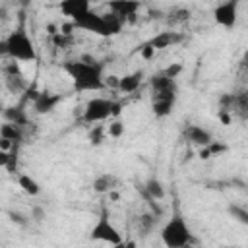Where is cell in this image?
Wrapping results in <instances>:
<instances>
[{
	"mask_svg": "<svg viewBox=\"0 0 248 248\" xmlns=\"http://www.w3.org/2000/svg\"><path fill=\"white\" fill-rule=\"evenodd\" d=\"M182 138H184L188 143L196 145V147H203V145H209V143L213 141L211 132H209L207 128L200 126V124H186V126L182 128Z\"/></svg>",
	"mask_w": 248,
	"mask_h": 248,
	"instance_id": "30bf717a",
	"label": "cell"
},
{
	"mask_svg": "<svg viewBox=\"0 0 248 248\" xmlns=\"http://www.w3.org/2000/svg\"><path fill=\"white\" fill-rule=\"evenodd\" d=\"M0 138H6V140H12L14 143H17V141H21V138H23V132H21V126H17V124H14V122H4L2 126H0Z\"/></svg>",
	"mask_w": 248,
	"mask_h": 248,
	"instance_id": "ac0fdd59",
	"label": "cell"
},
{
	"mask_svg": "<svg viewBox=\"0 0 248 248\" xmlns=\"http://www.w3.org/2000/svg\"><path fill=\"white\" fill-rule=\"evenodd\" d=\"M107 6H108V12H112L126 23L128 19H134L138 16L141 2L140 0H108Z\"/></svg>",
	"mask_w": 248,
	"mask_h": 248,
	"instance_id": "9c48e42d",
	"label": "cell"
},
{
	"mask_svg": "<svg viewBox=\"0 0 248 248\" xmlns=\"http://www.w3.org/2000/svg\"><path fill=\"white\" fill-rule=\"evenodd\" d=\"M2 50L10 60L16 62H35L37 60V48L27 35L25 29H14L10 35L4 37L2 41Z\"/></svg>",
	"mask_w": 248,
	"mask_h": 248,
	"instance_id": "277c9868",
	"label": "cell"
},
{
	"mask_svg": "<svg viewBox=\"0 0 248 248\" xmlns=\"http://www.w3.org/2000/svg\"><path fill=\"white\" fill-rule=\"evenodd\" d=\"M155 223H157V215H155V213L140 215V219H138V231H140L141 234H149V232L153 231Z\"/></svg>",
	"mask_w": 248,
	"mask_h": 248,
	"instance_id": "d6986e66",
	"label": "cell"
},
{
	"mask_svg": "<svg viewBox=\"0 0 248 248\" xmlns=\"http://www.w3.org/2000/svg\"><path fill=\"white\" fill-rule=\"evenodd\" d=\"M229 213L242 225H248V209L240 205H229Z\"/></svg>",
	"mask_w": 248,
	"mask_h": 248,
	"instance_id": "603a6c76",
	"label": "cell"
},
{
	"mask_svg": "<svg viewBox=\"0 0 248 248\" xmlns=\"http://www.w3.org/2000/svg\"><path fill=\"white\" fill-rule=\"evenodd\" d=\"M70 23L78 31H87V33H93V35H99V37H112V35L120 33V29L124 25V21L118 16H114L112 12L99 14V12H93V10H89L87 14H83L81 17H78Z\"/></svg>",
	"mask_w": 248,
	"mask_h": 248,
	"instance_id": "3957f363",
	"label": "cell"
},
{
	"mask_svg": "<svg viewBox=\"0 0 248 248\" xmlns=\"http://www.w3.org/2000/svg\"><path fill=\"white\" fill-rule=\"evenodd\" d=\"M17 186L21 188V192H25L31 198H35V196L41 194V184L31 174H27V172H19L17 174Z\"/></svg>",
	"mask_w": 248,
	"mask_h": 248,
	"instance_id": "2e32d148",
	"label": "cell"
},
{
	"mask_svg": "<svg viewBox=\"0 0 248 248\" xmlns=\"http://www.w3.org/2000/svg\"><path fill=\"white\" fill-rule=\"evenodd\" d=\"M149 87H151V112L155 114V118H167L176 103V95H178L176 79L169 78L165 72H159L149 79Z\"/></svg>",
	"mask_w": 248,
	"mask_h": 248,
	"instance_id": "7a4b0ae2",
	"label": "cell"
},
{
	"mask_svg": "<svg viewBox=\"0 0 248 248\" xmlns=\"http://www.w3.org/2000/svg\"><path fill=\"white\" fill-rule=\"evenodd\" d=\"M6 85L16 93V91H21V89H25V79H23V76L21 74H6Z\"/></svg>",
	"mask_w": 248,
	"mask_h": 248,
	"instance_id": "44dd1931",
	"label": "cell"
},
{
	"mask_svg": "<svg viewBox=\"0 0 248 248\" xmlns=\"http://www.w3.org/2000/svg\"><path fill=\"white\" fill-rule=\"evenodd\" d=\"M143 70H136V72H130V74H126V76H122L120 79H118V91L120 93H124V95H130V93H136L138 89H140V85H141V81H143Z\"/></svg>",
	"mask_w": 248,
	"mask_h": 248,
	"instance_id": "4fadbf2b",
	"label": "cell"
},
{
	"mask_svg": "<svg viewBox=\"0 0 248 248\" xmlns=\"http://www.w3.org/2000/svg\"><path fill=\"white\" fill-rule=\"evenodd\" d=\"M45 219V209L41 207V205H35L33 209H31V221H37V223H41Z\"/></svg>",
	"mask_w": 248,
	"mask_h": 248,
	"instance_id": "83f0119b",
	"label": "cell"
},
{
	"mask_svg": "<svg viewBox=\"0 0 248 248\" xmlns=\"http://www.w3.org/2000/svg\"><path fill=\"white\" fill-rule=\"evenodd\" d=\"M62 70L70 78L72 87L78 93H97L107 87L105 64L95 58L81 56L76 60H66L62 62Z\"/></svg>",
	"mask_w": 248,
	"mask_h": 248,
	"instance_id": "6da1fadb",
	"label": "cell"
},
{
	"mask_svg": "<svg viewBox=\"0 0 248 248\" xmlns=\"http://www.w3.org/2000/svg\"><path fill=\"white\" fill-rule=\"evenodd\" d=\"M4 116H6L8 122H14V124H17V126H23L25 120H27L25 114H23L19 108H16V107H14V108H8V110L4 112Z\"/></svg>",
	"mask_w": 248,
	"mask_h": 248,
	"instance_id": "7402d4cb",
	"label": "cell"
},
{
	"mask_svg": "<svg viewBox=\"0 0 248 248\" xmlns=\"http://www.w3.org/2000/svg\"><path fill=\"white\" fill-rule=\"evenodd\" d=\"M89 238H91V240H97V242L110 244V246H120V244H124L122 232L114 227V223L110 221V217H108L107 211H101V215L97 217L95 225H93L91 231H89Z\"/></svg>",
	"mask_w": 248,
	"mask_h": 248,
	"instance_id": "52a82bcc",
	"label": "cell"
},
{
	"mask_svg": "<svg viewBox=\"0 0 248 248\" xmlns=\"http://www.w3.org/2000/svg\"><path fill=\"white\" fill-rule=\"evenodd\" d=\"M60 101H62V95H58V93L39 91L33 97V108H35L37 114H46V112H52L58 107Z\"/></svg>",
	"mask_w": 248,
	"mask_h": 248,
	"instance_id": "8fae6325",
	"label": "cell"
},
{
	"mask_svg": "<svg viewBox=\"0 0 248 248\" xmlns=\"http://www.w3.org/2000/svg\"><path fill=\"white\" fill-rule=\"evenodd\" d=\"M246 184H248V182H246Z\"/></svg>",
	"mask_w": 248,
	"mask_h": 248,
	"instance_id": "f546056e",
	"label": "cell"
},
{
	"mask_svg": "<svg viewBox=\"0 0 248 248\" xmlns=\"http://www.w3.org/2000/svg\"><path fill=\"white\" fill-rule=\"evenodd\" d=\"M126 134V126L120 118H112L108 124H107V136H110L112 140H118Z\"/></svg>",
	"mask_w": 248,
	"mask_h": 248,
	"instance_id": "ffe728a7",
	"label": "cell"
},
{
	"mask_svg": "<svg viewBox=\"0 0 248 248\" xmlns=\"http://www.w3.org/2000/svg\"><path fill=\"white\" fill-rule=\"evenodd\" d=\"M107 134V128H103V126H95V130L89 134V140H91V143H95V145H99L101 141H103V136Z\"/></svg>",
	"mask_w": 248,
	"mask_h": 248,
	"instance_id": "d4e9b609",
	"label": "cell"
},
{
	"mask_svg": "<svg viewBox=\"0 0 248 248\" xmlns=\"http://www.w3.org/2000/svg\"><path fill=\"white\" fill-rule=\"evenodd\" d=\"M180 41H182V35H180V33H176V31H161V33H157L149 43H151L157 50H161V48L174 46V45L180 43Z\"/></svg>",
	"mask_w": 248,
	"mask_h": 248,
	"instance_id": "5bb4252c",
	"label": "cell"
},
{
	"mask_svg": "<svg viewBox=\"0 0 248 248\" xmlns=\"http://www.w3.org/2000/svg\"><path fill=\"white\" fill-rule=\"evenodd\" d=\"M163 72H165L169 78H174V79H176V78H178V74L182 72V64H180V62H172V64H170V66H167Z\"/></svg>",
	"mask_w": 248,
	"mask_h": 248,
	"instance_id": "484cf974",
	"label": "cell"
},
{
	"mask_svg": "<svg viewBox=\"0 0 248 248\" xmlns=\"http://www.w3.org/2000/svg\"><path fill=\"white\" fill-rule=\"evenodd\" d=\"M240 0H223L213 8V21L223 29H234L238 21Z\"/></svg>",
	"mask_w": 248,
	"mask_h": 248,
	"instance_id": "ba28073f",
	"label": "cell"
},
{
	"mask_svg": "<svg viewBox=\"0 0 248 248\" xmlns=\"http://www.w3.org/2000/svg\"><path fill=\"white\" fill-rule=\"evenodd\" d=\"M138 52H140V56L143 58V60H151L153 56H155V52H157V48L147 41V43H143L140 48H138Z\"/></svg>",
	"mask_w": 248,
	"mask_h": 248,
	"instance_id": "cb8c5ba5",
	"label": "cell"
},
{
	"mask_svg": "<svg viewBox=\"0 0 248 248\" xmlns=\"http://www.w3.org/2000/svg\"><path fill=\"white\" fill-rule=\"evenodd\" d=\"M118 114H120V103L107 97H91L83 107L81 120L85 124H97L108 118H116Z\"/></svg>",
	"mask_w": 248,
	"mask_h": 248,
	"instance_id": "8992f818",
	"label": "cell"
},
{
	"mask_svg": "<svg viewBox=\"0 0 248 248\" xmlns=\"http://www.w3.org/2000/svg\"><path fill=\"white\" fill-rule=\"evenodd\" d=\"M10 217H12V221L14 223H19V225H27V219H23V215L21 213H10Z\"/></svg>",
	"mask_w": 248,
	"mask_h": 248,
	"instance_id": "f1b7e54d",
	"label": "cell"
},
{
	"mask_svg": "<svg viewBox=\"0 0 248 248\" xmlns=\"http://www.w3.org/2000/svg\"><path fill=\"white\" fill-rule=\"evenodd\" d=\"M91 186H93V192H97V194H108L116 186V176L110 174V172H103V174H99V176L93 178V184Z\"/></svg>",
	"mask_w": 248,
	"mask_h": 248,
	"instance_id": "9a60e30c",
	"label": "cell"
},
{
	"mask_svg": "<svg viewBox=\"0 0 248 248\" xmlns=\"http://www.w3.org/2000/svg\"><path fill=\"white\" fill-rule=\"evenodd\" d=\"M143 188H145V198L147 200H157V202L165 200V186L161 184L159 178H147Z\"/></svg>",
	"mask_w": 248,
	"mask_h": 248,
	"instance_id": "e0dca14e",
	"label": "cell"
},
{
	"mask_svg": "<svg viewBox=\"0 0 248 248\" xmlns=\"http://www.w3.org/2000/svg\"><path fill=\"white\" fill-rule=\"evenodd\" d=\"M58 8H60L64 17L74 21L91 10V0H60Z\"/></svg>",
	"mask_w": 248,
	"mask_h": 248,
	"instance_id": "7c38bea8",
	"label": "cell"
},
{
	"mask_svg": "<svg viewBox=\"0 0 248 248\" xmlns=\"http://www.w3.org/2000/svg\"><path fill=\"white\" fill-rule=\"evenodd\" d=\"M207 147H209V151H211V155H213V157H217V155H221V153H225V151L229 149L225 143H221V141H215V140H213V141H211Z\"/></svg>",
	"mask_w": 248,
	"mask_h": 248,
	"instance_id": "4316f807",
	"label": "cell"
},
{
	"mask_svg": "<svg viewBox=\"0 0 248 248\" xmlns=\"http://www.w3.org/2000/svg\"><path fill=\"white\" fill-rule=\"evenodd\" d=\"M161 240L169 248H184L194 242V234L188 221L180 213H174L161 227Z\"/></svg>",
	"mask_w": 248,
	"mask_h": 248,
	"instance_id": "5b68a950",
	"label": "cell"
}]
</instances>
